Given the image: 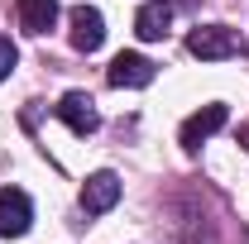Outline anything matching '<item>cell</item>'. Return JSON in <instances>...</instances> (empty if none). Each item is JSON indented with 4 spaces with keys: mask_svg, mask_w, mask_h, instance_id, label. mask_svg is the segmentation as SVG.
Returning <instances> with one entry per match:
<instances>
[{
    "mask_svg": "<svg viewBox=\"0 0 249 244\" xmlns=\"http://www.w3.org/2000/svg\"><path fill=\"white\" fill-rule=\"evenodd\" d=\"M187 53L201 62H220V58H235L240 53V38L235 29H225V24H196V29L187 34Z\"/></svg>",
    "mask_w": 249,
    "mask_h": 244,
    "instance_id": "cell-1",
    "label": "cell"
},
{
    "mask_svg": "<svg viewBox=\"0 0 249 244\" xmlns=\"http://www.w3.org/2000/svg\"><path fill=\"white\" fill-rule=\"evenodd\" d=\"M34 220V201L19 187H0V235L5 240H19Z\"/></svg>",
    "mask_w": 249,
    "mask_h": 244,
    "instance_id": "cell-2",
    "label": "cell"
},
{
    "mask_svg": "<svg viewBox=\"0 0 249 244\" xmlns=\"http://www.w3.org/2000/svg\"><path fill=\"white\" fill-rule=\"evenodd\" d=\"M58 120L67 124L72 134H82V139L101 129V115H96V101H91L87 91H67V96H62V101H58Z\"/></svg>",
    "mask_w": 249,
    "mask_h": 244,
    "instance_id": "cell-3",
    "label": "cell"
},
{
    "mask_svg": "<svg viewBox=\"0 0 249 244\" xmlns=\"http://www.w3.org/2000/svg\"><path fill=\"white\" fill-rule=\"evenodd\" d=\"M67 19H72V48H77V53H96V48L106 43V19H101L96 5H77Z\"/></svg>",
    "mask_w": 249,
    "mask_h": 244,
    "instance_id": "cell-4",
    "label": "cell"
},
{
    "mask_svg": "<svg viewBox=\"0 0 249 244\" xmlns=\"http://www.w3.org/2000/svg\"><path fill=\"white\" fill-rule=\"evenodd\" d=\"M110 87H129V91H139V87H149L154 82V62L144 58V53H115L110 62Z\"/></svg>",
    "mask_w": 249,
    "mask_h": 244,
    "instance_id": "cell-5",
    "label": "cell"
},
{
    "mask_svg": "<svg viewBox=\"0 0 249 244\" xmlns=\"http://www.w3.org/2000/svg\"><path fill=\"white\" fill-rule=\"evenodd\" d=\"M115 201H120V177H115V173L87 177V187H82V211L87 215H106Z\"/></svg>",
    "mask_w": 249,
    "mask_h": 244,
    "instance_id": "cell-6",
    "label": "cell"
},
{
    "mask_svg": "<svg viewBox=\"0 0 249 244\" xmlns=\"http://www.w3.org/2000/svg\"><path fill=\"white\" fill-rule=\"evenodd\" d=\"M225 120H230V110H225V105H201V110L182 124V149H201V144H206Z\"/></svg>",
    "mask_w": 249,
    "mask_h": 244,
    "instance_id": "cell-7",
    "label": "cell"
},
{
    "mask_svg": "<svg viewBox=\"0 0 249 244\" xmlns=\"http://www.w3.org/2000/svg\"><path fill=\"white\" fill-rule=\"evenodd\" d=\"M168 24H173V5H168V0H149V5L134 15V34H139L144 43H158V38L168 34Z\"/></svg>",
    "mask_w": 249,
    "mask_h": 244,
    "instance_id": "cell-8",
    "label": "cell"
},
{
    "mask_svg": "<svg viewBox=\"0 0 249 244\" xmlns=\"http://www.w3.org/2000/svg\"><path fill=\"white\" fill-rule=\"evenodd\" d=\"M19 19L29 34H48L58 24V0H19Z\"/></svg>",
    "mask_w": 249,
    "mask_h": 244,
    "instance_id": "cell-9",
    "label": "cell"
},
{
    "mask_svg": "<svg viewBox=\"0 0 249 244\" xmlns=\"http://www.w3.org/2000/svg\"><path fill=\"white\" fill-rule=\"evenodd\" d=\"M15 62H19V53H15V43L10 38H0V82L15 72Z\"/></svg>",
    "mask_w": 249,
    "mask_h": 244,
    "instance_id": "cell-10",
    "label": "cell"
},
{
    "mask_svg": "<svg viewBox=\"0 0 249 244\" xmlns=\"http://www.w3.org/2000/svg\"><path fill=\"white\" fill-rule=\"evenodd\" d=\"M240 144H245V149H249V124H245V129H240Z\"/></svg>",
    "mask_w": 249,
    "mask_h": 244,
    "instance_id": "cell-11",
    "label": "cell"
}]
</instances>
